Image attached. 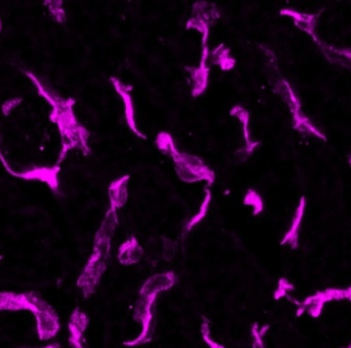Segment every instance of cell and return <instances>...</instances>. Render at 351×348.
Returning a JSON list of instances; mask_svg holds the SVG:
<instances>
[{"label": "cell", "instance_id": "obj_2", "mask_svg": "<svg viewBox=\"0 0 351 348\" xmlns=\"http://www.w3.org/2000/svg\"><path fill=\"white\" fill-rule=\"evenodd\" d=\"M117 223V212L111 209L100 229L97 232L94 250L77 281V286L86 298L90 297L96 292L97 287L106 271L107 261L110 256L111 238Z\"/></svg>", "mask_w": 351, "mask_h": 348}, {"label": "cell", "instance_id": "obj_6", "mask_svg": "<svg viewBox=\"0 0 351 348\" xmlns=\"http://www.w3.org/2000/svg\"><path fill=\"white\" fill-rule=\"evenodd\" d=\"M208 205H210V195H208V197H206V199H204V203H202L199 212H198V213L196 214L193 218H191V219L187 222V224H186V234H188V232H189L190 230L194 227V226L197 225V224L199 223V222L202 221L204 217H206V211H208Z\"/></svg>", "mask_w": 351, "mask_h": 348}, {"label": "cell", "instance_id": "obj_4", "mask_svg": "<svg viewBox=\"0 0 351 348\" xmlns=\"http://www.w3.org/2000/svg\"><path fill=\"white\" fill-rule=\"evenodd\" d=\"M144 250L135 236L128 238L121 245L117 253V259L123 265L137 264L143 256Z\"/></svg>", "mask_w": 351, "mask_h": 348}, {"label": "cell", "instance_id": "obj_1", "mask_svg": "<svg viewBox=\"0 0 351 348\" xmlns=\"http://www.w3.org/2000/svg\"><path fill=\"white\" fill-rule=\"evenodd\" d=\"M176 282L177 275L174 271H168L152 275L143 284L134 308V319L141 325V332L137 338L125 341L123 345L140 347L152 340L156 329V301L158 295L174 287Z\"/></svg>", "mask_w": 351, "mask_h": 348}, {"label": "cell", "instance_id": "obj_5", "mask_svg": "<svg viewBox=\"0 0 351 348\" xmlns=\"http://www.w3.org/2000/svg\"><path fill=\"white\" fill-rule=\"evenodd\" d=\"M200 333H202V340L206 343L210 348H225L224 345L221 343H217L212 338L210 335V324L208 319L204 318L202 320V326H200Z\"/></svg>", "mask_w": 351, "mask_h": 348}, {"label": "cell", "instance_id": "obj_3", "mask_svg": "<svg viewBox=\"0 0 351 348\" xmlns=\"http://www.w3.org/2000/svg\"><path fill=\"white\" fill-rule=\"evenodd\" d=\"M90 324L88 316L80 308H75L69 322V343L72 348H86L84 334Z\"/></svg>", "mask_w": 351, "mask_h": 348}]
</instances>
